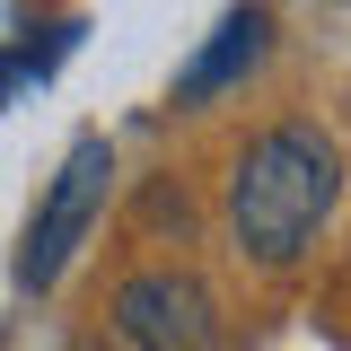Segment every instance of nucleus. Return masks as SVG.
<instances>
[{
    "label": "nucleus",
    "mask_w": 351,
    "mask_h": 351,
    "mask_svg": "<svg viewBox=\"0 0 351 351\" xmlns=\"http://www.w3.org/2000/svg\"><path fill=\"white\" fill-rule=\"evenodd\" d=\"M334 193H343V149L316 123L255 132L237 149V167H228V237H237V255L263 263V272H290L316 246Z\"/></svg>",
    "instance_id": "obj_1"
},
{
    "label": "nucleus",
    "mask_w": 351,
    "mask_h": 351,
    "mask_svg": "<svg viewBox=\"0 0 351 351\" xmlns=\"http://www.w3.org/2000/svg\"><path fill=\"white\" fill-rule=\"evenodd\" d=\"M106 176H114V149L88 132V141H71V158H62V176L44 184L36 219H27V246H18V290H53L62 281V263L80 255L88 219H97V202H106Z\"/></svg>",
    "instance_id": "obj_2"
},
{
    "label": "nucleus",
    "mask_w": 351,
    "mask_h": 351,
    "mask_svg": "<svg viewBox=\"0 0 351 351\" xmlns=\"http://www.w3.org/2000/svg\"><path fill=\"white\" fill-rule=\"evenodd\" d=\"M114 343L132 351H219V299L176 272V263H149L114 281Z\"/></svg>",
    "instance_id": "obj_3"
},
{
    "label": "nucleus",
    "mask_w": 351,
    "mask_h": 351,
    "mask_svg": "<svg viewBox=\"0 0 351 351\" xmlns=\"http://www.w3.org/2000/svg\"><path fill=\"white\" fill-rule=\"evenodd\" d=\"M263 44H272V18H263V9H228V18L211 27V44L184 62L176 106H202V97H219V88H237V80L263 62Z\"/></svg>",
    "instance_id": "obj_4"
},
{
    "label": "nucleus",
    "mask_w": 351,
    "mask_h": 351,
    "mask_svg": "<svg viewBox=\"0 0 351 351\" xmlns=\"http://www.w3.org/2000/svg\"><path fill=\"white\" fill-rule=\"evenodd\" d=\"M71 36H80V27H53L44 44H18V53H0V97H9L18 80H44V71H53V62L71 53Z\"/></svg>",
    "instance_id": "obj_5"
},
{
    "label": "nucleus",
    "mask_w": 351,
    "mask_h": 351,
    "mask_svg": "<svg viewBox=\"0 0 351 351\" xmlns=\"http://www.w3.org/2000/svg\"><path fill=\"white\" fill-rule=\"evenodd\" d=\"M71 351H132V343H106V334H97V343H71Z\"/></svg>",
    "instance_id": "obj_6"
}]
</instances>
